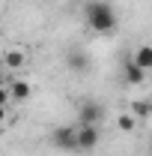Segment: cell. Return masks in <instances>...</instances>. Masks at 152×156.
Instances as JSON below:
<instances>
[{
    "label": "cell",
    "mask_w": 152,
    "mask_h": 156,
    "mask_svg": "<svg viewBox=\"0 0 152 156\" xmlns=\"http://www.w3.org/2000/svg\"><path fill=\"white\" fill-rule=\"evenodd\" d=\"M84 18H87V24H90V30H95V33H114L116 30V12L114 6L107 3V0H90L87 6H84Z\"/></svg>",
    "instance_id": "cell-1"
},
{
    "label": "cell",
    "mask_w": 152,
    "mask_h": 156,
    "mask_svg": "<svg viewBox=\"0 0 152 156\" xmlns=\"http://www.w3.org/2000/svg\"><path fill=\"white\" fill-rule=\"evenodd\" d=\"M51 141L57 150H69V153H78V126H57L51 132Z\"/></svg>",
    "instance_id": "cell-2"
},
{
    "label": "cell",
    "mask_w": 152,
    "mask_h": 156,
    "mask_svg": "<svg viewBox=\"0 0 152 156\" xmlns=\"http://www.w3.org/2000/svg\"><path fill=\"white\" fill-rule=\"evenodd\" d=\"M101 117H104V108H101L95 99H87V102H81V108H78V123L98 126V123H101Z\"/></svg>",
    "instance_id": "cell-3"
},
{
    "label": "cell",
    "mask_w": 152,
    "mask_h": 156,
    "mask_svg": "<svg viewBox=\"0 0 152 156\" xmlns=\"http://www.w3.org/2000/svg\"><path fill=\"white\" fill-rule=\"evenodd\" d=\"M98 147V126L78 123V153H90Z\"/></svg>",
    "instance_id": "cell-4"
},
{
    "label": "cell",
    "mask_w": 152,
    "mask_h": 156,
    "mask_svg": "<svg viewBox=\"0 0 152 156\" xmlns=\"http://www.w3.org/2000/svg\"><path fill=\"white\" fill-rule=\"evenodd\" d=\"M9 93H12V99H15V102H27V99H30V93H33V87H30L24 78H12V81H9Z\"/></svg>",
    "instance_id": "cell-5"
},
{
    "label": "cell",
    "mask_w": 152,
    "mask_h": 156,
    "mask_svg": "<svg viewBox=\"0 0 152 156\" xmlns=\"http://www.w3.org/2000/svg\"><path fill=\"white\" fill-rule=\"evenodd\" d=\"M66 66H69V69H72V72H87V69H90V57H87V54H84V51H69V54H66Z\"/></svg>",
    "instance_id": "cell-6"
},
{
    "label": "cell",
    "mask_w": 152,
    "mask_h": 156,
    "mask_svg": "<svg viewBox=\"0 0 152 156\" xmlns=\"http://www.w3.org/2000/svg\"><path fill=\"white\" fill-rule=\"evenodd\" d=\"M122 78H125L128 84H143V81H146V69H140L134 60H128L125 69H122Z\"/></svg>",
    "instance_id": "cell-7"
},
{
    "label": "cell",
    "mask_w": 152,
    "mask_h": 156,
    "mask_svg": "<svg viewBox=\"0 0 152 156\" xmlns=\"http://www.w3.org/2000/svg\"><path fill=\"white\" fill-rule=\"evenodd\" d=\"M24 63H27V54H24L21 48H12V51L3 54V66H6V69H21Z\"/></svg>",
    "instance_id": "cell-8"
},
{
    "label": "cell",
    "mask_w": 152,
    "mask_h": 156,
    "mask_svg": "<svg viewBox=\"0 0 152 156\" xmlns=\"http://www.w3.org/2000/svg\"><path fill=\"white\" fill-rule=\"evenodd\" d=\"M131 60L140 66V69H146V72H149V69H152V45H140V48L134 51Z\"/></svg>",
    "instance_id": "cell-9"
},
{
    "label": "cell",
    "mask_w": 152,
    "mask_h": 156,
    "mask_svg": "<svg viewBox=\"0 0 152 156\" xmlns=\"http://www.w3.org/2000/svg\"><path fill=\"white\" fill-rule=\"evenodd\" d=\"M116 126H119L122 132H134V126H137V117H134V114H119V117H116Z\"/></svg>",
    "instance_id": "cell-10"
},
{
    "label": "cell",
    "mask_w": 152,
    "mask_h": 156,
    "mask_svg": "<svg viewBox=\"0 0 152 156\" xmlns=\"http://www.w3.org/2000/svg\"><path fill=\"white\" fill-rule=\"evenodd\" d=\"M12 102V93H9V87L6 84H0V105H9Z\"/></svg>",
    "instance_id": "cell-11"
},
{
    "label": "cell",
    "mask_w": 152,
    "mask_h": 156,
    "mask_svg": "<svg viewBox=\"0 0 152 156\" xmlns=\"http://www.w3.org/2000/svg\"><path fill=\"white\" fill-rule=\"evenodd\" d=\"M6 120V105H0V123Z\"/></svg>",
    "instance_id": "cell-12"
},
{
    "label": "cell",
    "mask_w": 152,
    "mask_h": 156,
    "mask_svg": "<svg viewBox=\"0 0 152 156\" xmlns=\"http://www.w3.org/2000/svg\"><path fill=\"white\" fill-rule=\"evenodd\" d=\"M0 84H3V72H0Z\"/></svg>",
    "instance_id": "cell-13"
}]
</instances>
